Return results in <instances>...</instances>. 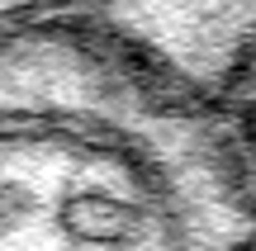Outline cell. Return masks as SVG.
Segmentation results:
<instances>
[{"mask_svg":"<svg viewBox=\"0 0 256 251\" xmlns=\"http://www.w3.org/2000/svg\"><path fill=\"white\" fill-rule=\"evenodd\" d=\"M0 251H256L232 109L76 9L0 28Z\"/></svg>","mask_w":256,"mask_h":251,"instance_id":"cell-1","label":"cell"},{"mask_svg":"<svg viewBox=\"0 0 256 251\" xmlns=\"http://www.w3.org/2000/svg\"><path fill=\"white\" fill-rule=\"evenodd\" d=\"M76 14L218 104L256 66V0H90Z\"/></svg>","mask_w":256,"mask_h":251,"instance_id":"cell-2","label":"cell"},{"mask_svg":"<svg viewBox=\"0 0 256 251\" xmlns=\"http://www.w3.org/2000/svg\"><path fill=\"white\" fill-rule=\"evenodd\" d=\"M232 123H238V133H242V147H247V157H252V166H256V66H252V76L242 81V90L232 95Z\"/></svg>","mask_w":256,"mask_h":251,"instance_id":"cell-3","label":"cell"}]
</instances>
